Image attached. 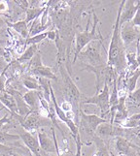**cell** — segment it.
I'll list each match as a JSON object with an SVG mask.
<instances>
[{
    "mask_svg": "<svg viewBox=\"0 0 140 156\" xmlns=\"http://www.w3.org/2000/svg\"><path fill=\"white\" fill-rule=\"evenodd\" d=\"M136 129H137V131H139V132H140V122H139V125H138V127H137Z\"/></svg>",
    "mask_w": 140,
    "mask_h": 156,
    "instance_id": "obj_38",
    "label": "cell"
},
{
    "mask_svg": "<svg viewBox=\"0 0 140 156\" xmlns=\"http://www.w3.org/2000/svg\"><path fill=\"white\" fill-rule=\"evenodd\" d=\"M84 104H90L95 105L99 108L101 112V117L106 118L107 115H110V87L107 83L104 84L103 88L100 90V92L98 94H94L91 97L86 99Z\"/></svg>",
    "mask_w": 140,
    "mask_h": 156,
    "instance_id": "obj_4",
    "label": "cell"
},
{
    "mask_svg": "<svg viewBox=\"0 0 140 156\" xmlns=\"http://www.w3.org/2000/svg\"><path fill=\"white\" fill-rule=\"evenodd\" d=\"M2 110H3V108H1V109H0V112H1Z\"/></svg>",
    "mask_w": 140,
    "mask_h": 156,
    "instance_id": "obj_40",
    "label": "cell"
},
{
    "mask_svg": "<svg viewBox=\"0 0 140 156\" xmlns=\"http://www.w3.org/2000/svg\"><path fill=\"white\" fill-rule=\"evenodd\" d=\"M6 71H7V68H5L1 72V74H0V93L6 91V83H7Z\"/></svg>",
    "mask_w": 140,
    "mask_h": 156,
    "instance_id": "obj_29",
    "label": "cell"
},
{
    "mask_svg": "<svg viewBox=\"0 0 140 156\" xmlns=\"http://www.w3.org/2000/svg\"><path fill=\"white\" fill-rule=\"evenodd\" d=\"M48 32H49V31H46V32H43V33H41V34L29 37V38H28L25 40V45L26 46H32V45L40 44L43 40H45L46 38H48Z\"/></svg>",
    "mask_w": 140,
    "mask_h": 156,
    "instance_id": "obj_27",
    "label": "cell"
},
{
    "mask_svg": "<svg viewBox=\"0 0 140 156\" xmlns=\"http://www.w3.org/2000/svg\"><path fill=\"white\" fill-rule=\"evenodd\" d=\"M12 115L10 116L9 114H6L2 118H0V130H2V129L4 128V126L7 124V123H9L11 121V119H12Z\"/></svg>",
    "mask_w": 140,
    "mask_h": 156,
    "instance_id": "obj_33",
    "label": "cell"
},
{
    "mask_svg": "<svg viewBox=\"0 0 140 156\" xmlns=\"http://www.w3.org/2000/svg\"><path fill=\"white\" fill-rule=\"evenodd\" d=\"M9 93H11L14 98L16 100V103H17V108H18V115L20 116H23V117H26L30 112H31V110L30 108L28 107V105L25 103V101L24 99V95H21V93L18 90H15V89H12L8 91Z\"/></svg>",
    "mask_w": 140,
    "mask_h": 156,
    "instance_id": "obj_15",
    "label": "cell"
},
{
    "mask_svg": "<svg viewBox=\"0 0 140 156\" xmlns=\"http://www.w3.org/2000/svg\"><path fill=\"white\" fill-rule=\"evenodd\" d=\"M0 102H1V104H3L5 108H7L10 111V114L12 116H14L15 115H18V108L16 100L14 96L9 93L8 91L0 93Z\"/></svg>",
    "mask_w": 140,
    "mask_h": 156,
    "instance_id": "obj_17",
    "label": "cell"
},
{
    "mask_svg": "<svg viewBox=\"0 0 140 156\" xmlns=\"http://www.w3.org/2000/svg\"><path fill=\"white\" fill-rule=\"evenodd\" d=\"M94 143L95 144V153L94 156H111L103 139L95 135L94 137Z\"/></svg>",
    "mask_w": 140,
    "mask_h": 156,
    "instance_id": "obj_19",
    "label": "cell"
},
{
    "mask_svg": "<svg viewBox=\"0 0 140 156\" xmlns=\"http://www.w3.org/2000/svg\"><path fill=\"white\" fill-rule=\"evenodd\" d=\"M127 101L128 102V103L136 105L137 107H139L140 106V87L135 89L133 92L128 94Z\"/></svg>",
    "mask_w": 140,
    "mask_h": 156,
    "instance_id": "obj_28",
    "label": "cell"
},
{
    "mask_svg": "<svg viewBox=\"0 0 140 156\" xmlns=\"http://www.w3.org/2000/svg\"><path fill=\"white\" fill-rule=\"evenodd\" d=\"M140 78V68L136 69L135 71L132 72L128 78L127 79V82H126V87H127V90L128 91V94L133 92L134 90L136 88V85H137V82H138V79Z\"/></svg>",
    "mask_w": 140,
    "mask_h": 156,
    "instance_id": "obj_23",
    "label": "cell"
},
{
    "mask_svg": "<svg viewBox=\"0 0 140 156\" xmlns=\"http://www.w3.org/2000/svg\"><path fill=\"white\" fill-rule=\"evenodd\" d=\"M121 37L125 47L131 45L140 38V28L134 26L131 23H125L121 26Z\"/></svg>",
    "mask_w": 140,
    "mask_h": 156,
    "instance_id": "obj_11",
    "label": "cell"
},
{
    "mask_svg": "<svg viewBox=\"0 0 140 156\" xmlns=\"http://www.w3.org/2000/svg\"><path fill=\"white\" fill-rule=\"evenodd\" d=\"M140 122V112L133 114L132 115L128 116L125 121H123L120 126L125 129H133L137 128Z\"/></svg>",
    "mask_w": 140,
    "mask_h": 156,
    "instance_id": "obj_26",
    "label": "cell"
},
{
    "mask_svg": "<svg viewBox=\"0 0 140 156\" xmlns=\"http://www.w3.org/2000/svg\"><path fill=\"white\" fill-rule=\"evenodd\" d=\"M115 147L119 154L126 156H140V147L123 137L115 138Z\"/></svg>",
    "mask_w": 140,
    "mask_h": 156,
    "instance_id": "obj_9",
    "label": "cell"
},
{
    "mask_svg": "<svg viewBox=\"0 0 140 156\" xmlns=\"http://www.w3.org/2000/svg\"><path fill=\"white\" fill-rule=\"evenodd\" d=\"M18 135L20 136V140L24 144V146L28 148L29 151L33 156H43L40 144L38 142V138L33 135V133L24 130L23 127H20L19 130Z\"/></svg>",
    "mask_w": 140,
    "mask_h": 156,
    "instance_id": "obj_8",
    "label": "cell"
},
{
    "mask_svg": "<svg viewBox=\"0 0 140 156\" xmlns=\"http://www.w3.org/2000/svg\"><path fill=\"white\" fill-rule=\"evenodd\" d=\"M5 24H6V21L4 20V19H3V18L0 17V30H1V29L4 27Z\"/></svg>",
    "mask_w": 140,
    "mask_h": 156,
    "instance_id": "obj_36",
    "label": "cell"
},
{
    "mask_svg": "<svg viewBox=\"0 0 140 156\" xmlns=\"http://www.w3.org/2000/svg\"><path fill=\"white\" fill-rule=\"evenodd\" d=\"M102 41L96 40L93 41L85 48V50L80 53V57H82L88 61L87 64H90L91 66H102L106 65L104 63L103 57H102L101 48H103Z\"/></svg>",
    "mask_w": 140,
    "mask_h": 156,
    "instance_id": "obj_3",
    "label": "cell"
},
{
    "mask_svg": "<svg viewBox=\"0 0 140 156\" xmlns=\"http://www.w3.org/2000/svg\"><path fill=\"white\" fill-rule=\"evenodd\" d=\"M42 91L28 90L24 94V99L28 105L31 112H38L40 109V97Z\"/></svg>",
    "mask_w": 140,
    "mask_h": 156,
    "instance_id": "obj_16",
    "label": "cell"
},
{
    "mask_svg": "<svg viewBox=\"0 0 140 156\" xmlns=\"http://www.w3.org/2000/svg\"><path fill=\"white\" fill-rule=\"evenodd\" d=\"M61 73L62 76L64 87H65V92L68 97V101H70L72 103V105H75L76 107H79V101L81 99V92L79 91L78 87H76V84L74 83L73 80L70 77V75L67 73L66 69H64V67L61 66Z\"/></svg>",
    "mask_w": 140,
    "mask_h": 156,
    "instance_id": "obj_7",
    "label": "cell"
},
{
    "mask_svg": "<svg viewBox=\"0 0 140 156\" xmlns=\"http://www.w3.org/2000/svg\"><path fill=\"white\" fill-rule=\"evenodd\" d=\"M37 52H38V48H37V45L28 46L25 49V51H24L23 55H21L18 58V62H20V63H25V62H28V61H31L32 58H33L36 55Z\"/></svg>",
    "mask_w": 140,
    "mask_h": 156,
    "instance_id": "obj_22",
    "label": "cell"
},
{
    "mask_svg": "<svg viewBox=\"0 0 140 156\" xmlns=\"http://www.w3.org/2000/svg\"><path fill=\"white\" fill-rule=\"evenodd\" d=\"M23 84L25 88L28 90H35V91H42L41 84L39 83L38 78L33 76H26L23 80Z\"/></svg>",
    "mask_w": 140,
    "mask_h": 156,
    "instance_id": "obj_24",
    "label": "cell"
},
{
    "mask_svg": "<svg viewBox=\"0 0 140 156\" xmlns=\"http://www.w3.org/2000/svg\"><path fill=\"white\" fill-rule=\"evenodd\" d=\"M90 23V20H88V23H87V26H86L85 30L80 32V33H77L76 37H75V52H74L73 63L76 62L77 58L80 55V53L82 52L85 50V48L89 44H90L93 41H96V40L103 41V37L101 36L100 31L98 30L96 32V28H98V24L99 23V20L95 13H94V23H93V26H91L90 30L89 29Z\"/></svg>",
    "mask_w": 140,
    "mask_h": 156,
    "instance_id": "obj_2",
    "label": "cell"
},
{
    "mask_svg": "<svg viewBox=\"0 0 140 156\" xmlns=\"http://www.w3.org/2000/svg\"><path fill=\"white\" fill-rule=\"evenodd\" d=\"M29 71L33 76H36L38 78H43V79H47V80H57L56 74L53 72V69L51 67L45 66L44 64L39 67L31 69Z\"/></svg>",
    "mask_w": 140,
    "mask_h": 156,
    "instance_id": "obj_18",
    "label": "cell"
},
{
    "mask_svg": "<svg viewBox=\"0 0 140 156\" xmlns=\"http://www.w3.org/2000/svg\"><path fill=\"white\" fill-rule=\"evenodd\" d=\"M127 96H122L119 98V104L116 106V114L114 116V123L116 124L120 125L123 121H125L128 117V110L127 105Z\"/></svg>",
    "mask_w": 140,
    "mask_h": 156,
    "instance_id": "obj_14",
    "label": "cell"
},
{
    "mask_svg": "<svg viewBox=\"0 0 140 156\" xmlns=\"http://www.w3.org/2000/svg\"><path fill=\"white\" fill-rule=\"evenodd\" d=\"M61 108L65 114H68V112H73V105H72L71 102L68 101V100L63 101L61 105Z\"/></svg>",
    "mask_w": 140,
    "mask_h": 156,
    "instance_id": "obj_31",
    "label": "cell"
},
{
    "mask_svg": "<svg viewBox=\"0 0 140 156\" xmlns=\"http://www.w3.org/2000/svg\"><path fill=\"white\" fill-rule=\"evenodd\" d=\"M10 26L25 40L29 37V27L25 20H18L14 23H11Z\"/></svg>",
    "mask_w": 140,
    "mask_h": 156,
    "instance_id": "obj_20",
    "label": "cell"
},
{
    "mask_svg": "<svg viewBox=\"0 0 140 156\" xmlns=\"http://www.w3.org/2000/svg\"><path fill=\"white\" fill-rule=\"evenodd\" d=\"M139 9H140V1L135 2V1H131V0L126 1V4H125V6H123V9L122 11V14L120 17L121 26L125 23H131Z\"/></svg>",
    "mask_w": 140,
    "mask_h": 156,
    "instance_id": "obj_12",
    "label": "cell"
},
{
    "mask_svg": "<svg viewBox=\"0 0 140 156\" xmlns=\"http://www.w3.org/2000/svg\"><path fill=\"white\" fill-rule=\"evenodd\" d=\"M75 144H76V152H75V156H82V147H83V143L81 140V135L77 136V138L74 140Z\"/></svg>",
    "mask_w": 140,
    "mask_h": 156,
    "instance_id": "obj_30",
    "label": "cell"
},
{
    "mask_svg": "<svg viewBox=\"0 0 140 156\" xmlns=\"http://www.w3.org/2000/svg\"><path fill=\"white\" fill-rule=\"evenodd\" d=\"M123 134H125V128L121 126H116L110 122H105L98 126L95 135L101 139H105L110 137H123Z\"/></svg>",
    "mask_w": 140,
    "mask_h": 156,
    "instance_id": "obj_10",
    "label": "cell"
},
{
    "mask_svg": "<svg viewBox=\"0 0 140 156\" xmlns=\"http://www.w3.org/2000/svg\"><path fill=\"white\" fill-rule=\"evenodd\" d=\"M14 148L10 146H7V144H0V154L1 155H7V154H11L13 152Z\"/></svg>",
    "mask_w": 140,
    "mask_h": 156,
    "instance_id": "obj_32",
    "label": "cell"
},
{
    "mask_svg": "<svg viewBox=\"0 0 140 156\" xmlns=\"http://www.w3.org/2000/svg\"><path fill=\"white\" fill-rule=\"evenodd\" d=\"M80 112V125L83 131L90 136H95V133L100 124L105 122H110L109 119H106L96 115H88L82 110L79 109Z\"/></svg>",
    "mask_w": 140,
    "mask_h": 156,
    "instance_id": "obj_5",
    "label": "cell"
},
{
    "mask_svg": "<svg viewBox=\"0 0 140 156\" xmlns=\"http://www.w3.org/2000/svg\"><path fill=\"white\" fill-rule=\"evenodd\" d=\"M126 1H121L119 10H118L116 21L114 24V28L112 32V37L109 45L108 52H107V66L114 68L117 73H122L127 66V53L125 51V45L121 37V24H120V17L122 11L125 6Z\"/></svg>",
    "mask_w": 140,
    "mask_h": 156,
    "instance_id": "obj_1",
    "label": "cell"
},
{
    "mask_svg": "<svg viewBox=\"0 0 140 156\" xmlns=\"http://www.w3.org/2000/svg\"><path fill=\"white\" fill-rule=\"evenodd\" d=\"M20 140L19 135H14V134H10L7 132V129L3 128L2 130H0V144H7L10 146L12 144L18 143Z\"/></svg>",
    "mask_w": 140,
    "mask_h": 156,
    "instance_id": "obj_21",
    "label": "cell"
},
{
    "mask_svg": "<svg viewBox=\"0 0 140 156\" xmlns=\"http://www.w3.org/2000/svg\"><path fill=\"white\" fill-rule=\"evenodd\" d=\"M8 12V4L6 1H0V14H5Z\"/></svg>",
    "mask_w": 140,
    "mask_h": 156,
    "instance_id": "obj_35",
    "label": "cell"
},
{
    "mask_svg": "<svg viewBox=\"0 0 140 156\" xmlns=\"http://www.w3.org/2000/svg\"><path fill=\"white\" fill-rule=\"evenodd\" d=\"M37 138L42 151L47 154H57V147L53 139H52L46 132L39 130L37 132Z\"/></svg>",
    "mask_w": 140,
    "mask_h": 156,
    "instance_id": "obj_13",
    "label": "cell"
},
{
    "mask_svg": "<svg viewBox=\"0 0 140 156\" xmlns=\"http://www.w3.org/2000/svg\"><path fill=\"white\" fill-rule=\"evenodd\" d=\"M118 156H126V155H123V154H119V155H118Z\"/></svg>",
    "mask_w": 140,
    "mask_h": 156,
    "instance_id": "obj_39",
    "label": "cell"
},
{
    "mask_svg": "<svg viewBox=\"0 0 140 156\" xmlns=\"http://www.w3.org/2000/svg\"><path fill=\"white\" fill-rule=\"evenodd\" d=\"M52 120L50 118H46L41 116L38 112H31L30 114L24 117V121L20 123V127H23L24 130L28 131L30 133L38 132L39 129L42 127L51 126L52 127Z\"/></svg>",
    "mask_w": 140,
    "mask_h": 156,
    "instance_id": "obj_6",
    "label": "cell"
},
{
    "mask_svg": "<svg viewBox=\"0 0 140 156\" xmlns=\"http://www.w3.org/2000/svg\"><path fill=\"white\" fill-rule=\"evenodd\" d=\"M131 23L134 26H136V27H139V28H140V9L137 11L136 15L134 16L133 20L131 21Z\"/></svg>",
    "mask_w": 140,
    "mask_h": 156,
    "instance_id": "obj_34",
    "label": "cell"
},
{
    "mask_svg": "<svg viewBox=\"0 0 140 156\" xmlns=\"http://www.w3.org/2000/svg\"><path fill=\"white\" fill-rule=\"evenodd\" d=\"M46 8H38V7H30L26 10V17H25V21L26 23H33L35 20H37L38 18L41 17V15L44 13Z\"/></svg>",
    "mask_w": 140,
    "mask_h": 156,
    "instance_id": "obj_25",
    "label": "cell"
},
{
    "mask_svg": "<svg viewBox=\"0 0 140 156\" xmlns=\"http://www.w3.org/2000/svg\"><path fill=\"white\" fill-rule=\"evenodd\" d=\"M11 156H21V155H20L19 153H16V152H12L11 153Z\"/></svg>",
    "mask_w": 140,
    "mask_h": 156,
    "instance_id": "obj_37",
    "label": "cell"
}]
</instances>
